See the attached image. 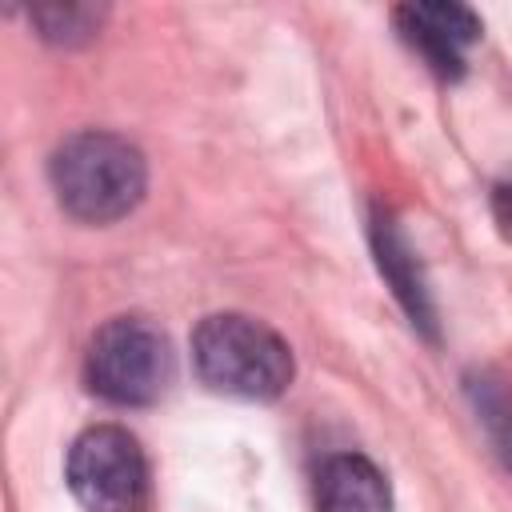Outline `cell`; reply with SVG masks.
I'll use <instances>...</instances> for the list:
<instances>
[{"mask_svg":"<svg viewBox=\"0 0 512 512\" xmlns=\"http://www.w3.org/2000/svg\"><path fill=\"white\" fill-rule=\"evenodd\" d=\"M104 8L96 4H40L32 8V24L52 44H84L100 28Z\"/></svg>","mask_w":512,"mask_h":512,"instance_id":"cell-9","label":"cell"},{"mask_svg":"<svg viewBox=\"0 0 512 512\" xmlns=\"http://www.w3.org/2000/svg\"><path fill=\"white\" fill-rule=\"evenodd\" d=\"M372 252H376V268L380 276L392 284L396 300L404 304V312L412 316V324L436 340V308H432V296H428V284H424V272L404 240V232L392 224V216L376 212L372 216Z\"/></svg>","mask_w":512,"mask_h":512,"instance_id":"cell-6","label":"cell"},{"mask_svg":"<svg viewBox=\"0 0 512 512\" xmlns=\"http://www.w3.org/2000/svg\"><path fill=\"white\" fill-rule=\"evenodd\" d=\"M316 512H392L388 480L356 452L328 456L316 476Z\"/></svg>","mask_w":512,"mask_h":512,"instance_id":"cell-7","label":"cell"},{"mask_svg":"<svg viewBox=\"0 0 512 512\" xmlns=\"http://www.w3.org/2000/svg\"><path fill=\"white\" fill-rule=\"evenodd\" d=\"M400 36L440 72L444 80L464 76V48L480 36V16L468 4L452 0H428V4H404L396 8Z\"/></svg>","mask_w":512,"mask_h":512,"instance_id":"cell-5","label":"cell"},{"mask_svg":"<svg viewBox=\"0 0 512 512\" xmlns=\"http://www.w3.org/2000/svg\"><path fill=\"white\" fill-rule=\"evenodd\" d=\"M464 392H468V400L476 408V420L484 424L500 464L512 472V392H508L504 376L492 372V368H476V372L464 376Z\"/></svg>","mask_w":512,"mask_h":512,"instance_id":"cell-8","label":"cell"},{"mask_svg":"<svg viewBox=\"0 0 512 512\" xmlns=\"http://www.w3.org/2000/svg\"><path fill=\"white\" fill-rule=\"evenodd\" d=\"M68 484L88 512H144L148 464L136 436L116 424L80 432L68 448Z\"/></svg>","mask_w":512,"mask_h":512,"instance_id":"cell-4","label":"cell"},{"mask_svg":"<svg viewBox=\"0 0 512 512\" xmlns=\"http://www.w3.org/2000/svg\"><path fill=\"white\" fill-rule=\"evenodd\" d=\"M496 220L504 228H512V184H500L496 188Z\"/></svg>","mask_w":512,"mask_h":512,"instance_id":"cell-10","label":"cell"},{"mask_svg":"<svg viewBox=\"0 0 512 512\" xmlns=\"http://www.w3.org/2000/svg\"><path fill=\"white\" fill-rule=\"evenodd\" d=\"M88 384L112 404H152L172 384L168 336L144 316L108 320L88 344Z\"/></svg>","mask_w":512,"mask_h":512,"instance_id":"cell-3","label":"cell"},{"mask_svg":"<svg viewBox=\"0 0 512 512\" xmlns=\"http://www.w3.org/2000/svg\"><path fill=\"white\" fill-rule=\"evenodd\" d=\"M192 364L212 392L240 400H276L292 384L288 344L260 320L216 312L192 332Z\"/></svg>","mask_w":512,"mask_h":512,"instance_id":"cell-2","label":"cell"},{"mask_svg":"<svg viewBox=\"0 0 512 512\" xmlns=\"http://www.w3.org/2000/svg\"><path fill=\"white\" fill-rule=\"evenodd\" d=\"M52 188L68 216L84 224H112L128 216L148 184L136 144L112 132H76L52 152Z\"/></svg>","mask_w":512,"mask_h":512,"instance_id":"cell-1","label":"cell"}]
</instances>
